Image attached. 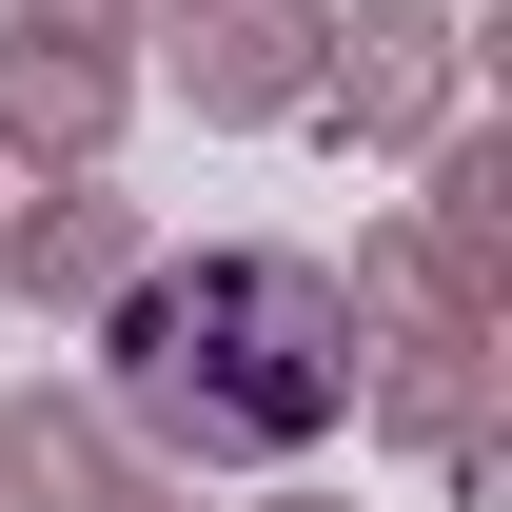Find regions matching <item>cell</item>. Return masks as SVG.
Instances as JSON below:
<instances>
[{
    "instance_id": "6da1fadb",
    "label": "cell",
    "mask_w": 512,
    "mask_h": 512,
    "mask_svg": "<svg viewBox=\"0 0 512 512\" xmlns=\"http://www.w3.org/2000/svg\"><path fill=\"white\" fill-rule=\"evenodd\" d=\"M99 375H119V414L158 453L256 473V453H316L355 414V296H335L316 256H178V276L119 296Z\"/></svg>"
}]
</instances>
